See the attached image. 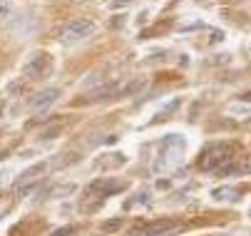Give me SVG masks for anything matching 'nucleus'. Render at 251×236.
Here are the masks:
<instances>
[{"label":"nucleus","instance_id":"obj_1","mask_svg":"<svg viewBox=\"0 0 251 236\" xmlns=\"http://www.w3.org/2000/svg\"><path fill=\"white\" fill-rule=\"evenodd\" d=\"M236 149H239V147H236V144H229V142H224V144H211V147L204 149V154H201V159H199V166H201V169H206V172L222 169L224 164H229V162L234 159Z\"/></svg>","mask_w":251,"mask_h":236},{"label":"nucleus","instance_id":"obj_3","mask_svg":"<svg viewBox=\"0 0 251 236\" xmlns=\"http://www.w3.org/2000/svg\"><path fill=\"white\" fill-rule=\"evenodd\" d=\"M50 70H52V57L48 52H32L23 65V75L27 80H43L45 75H50Z\"/></svg>","mask_w":251,"mask_h":236},{"label":"nucleus","instance_id":"obj_9","mask_svg":"<svg viewBox=\"0 0 251 236\" xmlns=\"http://www.w3.org/2000/svg\"><path fill=\"white\" fill-rule=\"evenodd\" d=\"M122 226V216H117V219H110V221H104L102 224V231H117Z\"/></svg>","mask_w":251,"mask_h":236},{"label":"nucleus","instance_id":"obj_5","mask_svg":"<svg viewBox=\"0 0 251 236\" xmlns=\"http://www.w3.org/2000/svg\"><path fill=\"white\" fill-rule=\"evenodd\" d=\"M174 229H176L174 221H154L147 226H134L129 231V236H169Z\"/></svg>","mask_w":251,"mask_h":236},{"label":"nucleus","instance_id":"obj_11","mask_svg":"<svg viewBox=\"0 0 251 236\" xmlns=\"http://www.w3.org/2000/svg\"><path fill=\"white\" fill-rule=\"evenodd\" d=\"M8 18H10V8L5 3H0V23H5Z\"/></svg>","mask_w":251,"mask_h":236},{"label":"nucleus","instance_id":"obj_4","mask_svg":"<svg viewBox=\"0 0 251 236\" xmlns=\"http://www.w3.org/2000/svg\"><path fill=\"white\" fill-rule=\"evenodd\" d=\"M60 97V90L57 87H48V90H40L38 94L30 97V110L32 112H45L48 107H52Z\"/></svg>","mask_w":251,"mask_h":236},{"label":"nucleus","instance_id":"obj_12","mask_svg":"<svg viewBox=\"0 0 251 236\" xmlns=\"http://www.w3.org/2000/svg\"><path fill=\"white\" fill-rule=\"evenodd\" d=\"M132 0H112V8H122V5H129Z\"/></svg>","mask_w":251,"mask_h":236},{"label":"nucleus","instance_id":"obj_10","mask_svg":"<svg viewBox=\"0 0 251 236\" xmlns=\"http://www.w3.org/2000/svg\"><path fill=\"white\" fill-rule=\"evenodd\" d=\"M75 231V226H62V229H57V231H52V236H70Z\"/></svg>","mask_w":251,"mask_h":236},{"label":"nucleus","instance_id":"obj_6","mask_svg":"<svg viewBox=\"0 0 251 236\" xmlns=\"http://www.w3.org/2000/svg\"><path fill=\"white\" fill-rule=\"evenodd\" d=\"M122 189H125V182H110V179H97V182L90 184V191H97L100 199L110 196L115 191H122Z\"/></svg>","mask_w":251,"mask_h":236},{"label":"nucleus","instance_id":"obj_8","mask_svg":"<svg viewBox=\"0 0 251 236\" xmlns=\"http://www.w3.org/2000/svg\"><path fill=\"white\" fill-rule=\"evenodd\" d=\"M45 169H48V164H45V162L32 164L30 169H25V172L20 174V179H18V189H20V187H25V184H32L38 177H43V174H45Z\"/></svg>","mask_w":251,"mask_h":236},{"label":"nucleus","instance_id":"obj_7","mask_svg":"<svg viewBox=\"0 0 251 236\" xmlns=\"http://www.w3.org/2000/svg\"><path fill=\"white\" fill-rule=\"evenodd\" d=\"M117 94H120V82H110V85H104V87H100V90L90 92V94H87V102H100V99H112V97H117Z\"/></svg>","mask_w":251,"mask_h":236},{"label":"nucleus","instance_id":"obj_2","mask_svg":"<svg viewBox=\"0 0 251 236\" xmlns=\"http://www.w3.org/2000/svg\"><path fill=\"white\" fill-rule=\"evenodd\" d=\"M97 30V23L90 20V18H75V20H70L65 27H62V43H80L85 38H90L92 32Z\"/></svg>","mask_w":251,"mask_h":236},{"label":"nucleus","instance_id":"obj_13","mask_svg":"<svg viewBox=\"0 0 251 236\" xmlns=\"http://www.w3.org/2000/svg\"><path fill=\"white\" fill-rule=\"evenodd\" d=\"M5 157H8V154H5V152H0V162H3V159H5Z\"/></svg>","mask_w":251,"mask_h":236}]
</instances>
